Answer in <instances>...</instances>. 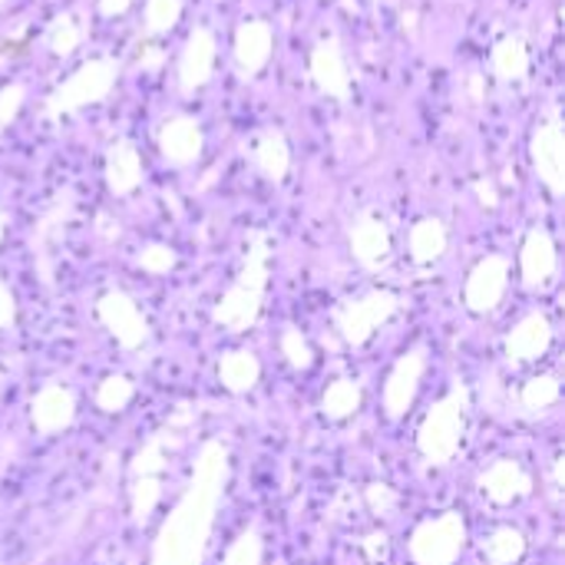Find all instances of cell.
Wrapping results in <instances>:
<instances>
[{
    "label": "cell",
    "instance_id": "cell-1",
    "mask_svg": "<svg viewBox=\"0 0 565 565\" xmlns=\"http://www.w3.org/2000/svg\"><path fill=\"white\" fill-rule=\"evenodd\" d=\"M225 477H228V450L218 440H212L202 447L182 500L162 523L149 565H202L215 526V510L222 503Z\"/></svg>",
    "mask_w": 565,
    "mask_h": 565
},
{
    "label": "cell",
    "instance_id": "cell-2",
    "mask_svg": "<svg viewBox=\"0 0 565 565\" xmlns=\"http://www.w3.org/2000/svg\"><path fill=\"white\" fill-rule=\"evenodd\" d=\"M268 258H271L268 232H262V228L248 232V252H245L242 271H238L232 288L222 295V301L212 311L215 324L242 334V331H248L258 321L262 301H265V288H268Z\"/></svg>",
    "mask_w": 565,
    "mask_h": 565
},
{
    "label": "cell",
    "instance_id": "cell-3",
    "mask_svg": "<svg viewBox=\"0 0 565 565\" xmlns=\"http://www.w3.org/2000/svg\"><path fill=\"white\" fill-rule=\"evenodd\" d=\"M116 76H119V63L109 56H93L86 63H79L43 103V116L50 122H60L66 116H76L79 109L103 103L113 89H116Z\"/></svg>",
    "mask_w": 565,
    "mask_h": 565
},
{
    "label": "cell",
    "instance_id": "cell-4",
    "mask_svg": "<svg viewBox=\"0 0 565 565\" xmlns=\"http://www.w3.org/2000/svg\"><path fill=\"white\" fill-rule=\"evenodd\" d=\"M467 411H470V394L463 384H457L444 401L430 407V414L417 430V450L427 463L444 467L457 457L467 430Z\"/></svg>",
    "mask_w": 565,
    "mask_h": 565
},
{
    "label": "cell",
    "instance_id": "cell-5",
    "mask_svg": "<svg viewBox=\"0 0 565 565\" xmlns=\"http://www.w3.org/2000/svg\"><path fill=\"white\" fill-rule=\"evenodd\" d=\"M530 152H533V169L540 175V182L550 189L553 199L565 195V126L559 106H550L546 116L536 122L533 139H530Z\"/></svg>",
    "mask_w": 565,
    "mask_h": 565
},
{
    "label": "cell",
    "instance_id": "cell-6",
    "mask_svg": "<svg viewBox=\"0 0 565 565\" xmlns=\"http://www.w3.org/2000/svg\"><path fill=\"white\" fill-rule=\"evenodd\" d=\"M467 543V523L457 513L427 520L411 536V559L417 565H454Z\"/></svg>",
    "mask_w": 565,
    "mask_h": 565
},
{
    "label": "cell",
    "instance_id": "cell-7",
    "mask_svg": "<svg viewBox=\"0 0 565 565\" xmlns=\"http://www.w3.org/2000/svg\"><path fill=\"white\" fill-rule=\"evenodd\" d=\"M397 308H401V298H397L394 291H371V295H364V298L344 301V305L334 311V324H338V331H341V338H344L348 344L361 348V344L371 341V334H374L381 324H387V321L397 315Z\"/></svg>",
    "mask_w": 565,
    "mask_h": 565
},
{
    "label": "cell",
    "instance_id": "cell-8",
    "mask_svg": "<svg viewBox=\"0 0 565 565\" xmlns=\"http://www.w3.org/2000/svg\"><path fill=\"white\" fill-rule=\"evenodd\" d=\"M96 318L103 321V328L116 338L122 351H136L149 341V321L126 291H106L96 301Z\"/></svg>",
    "mask_w": 565,
    "mask_h": 565
},
{
    "label": "cell",
    "instance_id": "cell-9",
    "mask_svg": "<svg viewBox=\"0 0 565 565\" xmlns=\"http://www.w3.org/2000/svg\"><path fill=\"white\" fill-rule=\"evenodd\" d=\"M308 73L311 83L318 86L321 96L338 99V103H351V73H348V60H344V46L334 33L321 36L308 56Z\"/></svg>",
    "mask_w": 565,
    "mask_h": 565
},
{
    "label": "cell",
    "instance_id": "cell-10",
    "mask_svg": "<svg viewBox=\"0 0 565 565\" xmlns=\"http://www.w3.org/2000/svg\"><path fill=\"white\" fill-rule=\"evenodd\" d=\"M507 285H510V262L503 255H487L473 265L467 288H463V301L470 311L487 315L503 301Z\"/></svg>",
    "mask_w": 565,
    "mask_h": 565
},
{
    "label": "cell",
    "instance_id": "cell-11",
    "mask_svg": "<svg viewBox=\"0 0 565 565\" xmlns=\"http://www.w3.org/2000/svg\"><path fill=\"white\" fill-rule=\"evenodd\" d=\"M205 149V132L195 116H172L159 129V156L172 169L195 166Z\"/></svg>",
    "mask_w": 565,
    "mask_h": 565
},
{
    "label": "cell",
    "instance_id": "cell-12",
    "mask_svg": "<svg viewBox=\"0 0 565 565\" xmlns=\"http://www.w3.org/2000/svg\"><path fill=\"white\" fill-rule=\"evenodd\" d=\"M215 33L209 26H195L189 36H185V46H182V56H179V89L185 96L199 93L209 79H212V70H215Z\"/></svg>",
    "mask_w": 565,
    "mask_h": 565
},
{
    "label": "cell",
    "instance_id": "cell-13",
    "mask_svg": "<svg viewBox=\"0 0 565 565\" xmlns=\"http://www.w3.org/2000/svg\"><path fill=\"white\" fill-rule=\"evenodd\" d=\"M348 245L351 255L367 268V271H381L391 262V228L384 218H377L374 212H364L354 218L351 232H348Z\"/></svg>",
    "mask_w": 565,
    "mask_h": 565
},
{
    "label": "cell",
    "instance_id": "cell-14",
    "mask_svg": "<svg viewBox=\"0 0 565 565\" xmlns=\"http://www.w3.org/2000/svg\"><path fill=\"white\" fill-rule=\"evenodd\" d=\"M424 367H427V358H424L420 348L411 351V354H404V358L394 364V371H391V377H387V384H384V411H387L391 420H401V417L414 407L417 391H420Z\"/></svg>",
    "mask_w": 565,
    "mask_h": 565
},
{
    "label": "cell",
    "instance_id": "cell-15",
    "mask_svg": "<svg viewBox=\"0 0 565 565\" xmlns=\"http://www.w3.org/2000/svg\"><path fill=\"white\" fill-rule=\"evenodd\" d=\"M271 50H275V33H271V26L265 20H245L235 30L232 53H235V63H238V70H242L245 79L258 76L268 66Z\"/></svg>",
    "mask_w": 565,
    "mask_h": 565
},
{
    "label": "cell",
    "instance_id": "cell-16",
    "mask_svg": "<svg viewBox=\"0 0 565 565\" xmlns=\"http://www.w3.org/2000/svg\"><path fill=\"white\" fill-rule=\"evenodd\" d=\"M556 242L546 228H533L523 242V252H520V271H523V285L530 291L536 288H546L556 275Z\"/></svg>",
    "mask_w": 565,
    "mask_h": 565
},
{
    "label": "cell",
    "instance_id": "cell-17",
    "mask_svg": "<svg viewBox=\"0 0 565 565\" xmlns=\"http://www.w3.org/2000/svg\"><path fill=\"white\" fill-rule=\"evenodd\" d=\"M73 417H76V401H73V394H70L66 387H60V384L43 387V391L33 397V404H30V420H33V427H36L40 434H46V437L63 434V430L73 424Z\"/></svg>",
    "mask_w": 565,
    "mask_h": 565
},
{
    "label": "cell",
    "instance_id": "cell-18",
    "mask_svg": "<svg viewBox=\"0 0 565 565\" xmlns=\"http://www.w3.org/2000/svg\"><path fill=\"white\" fill-rule=\"evenodd\" d=\"M553 344V324L546 315L533 311L526 315L507 338V354L513 364H526V361H540Z\"/></svg>",
    "mask_w": 565,
    "mask_h": 565
},
{
    "label": "cell",
    "instance_id": "cell-19",
    "mask_svg": "<svg viewBox=\"0 0 565 565\" xmlns=\"http://www.w3.org/2000/svg\"><path fill=\"white\" fill-rule=\"evenodd\" d=\"M480 490L487 493L490 503L510 507V503L523 500V497L533 490V477H530L516 460H497V463L480 477Z\"/></svg>",
    "mask_w": 565,
    "mask_h": 565
},
{
    "label": "cell",
    "instance_id": "cell-20",
    "mask_svg": "<svg viewBox=\"0 0 565 565\" xmlns=\"http://www.w3.org/2000/svg\"><path fill=\"white\" fill-rule=\"evenodd\" d=\"M106 185L116 199H126L142 185V159L129 139H116L106 149Z\"/></svg>",
    "mask_w": 565,
    "mask_h": 565
},
{
    "label": "cell",
    "instance_id": "cell-21",
    "mask_svg": "<svg viewBox=\"0 0 565 565\" xmlns=\"http://www.w3.org/2000/svg\"><path fill=\"white\" fill-rule=\"evenodd\" d=\"M252 162L255 169L268 179V182H285L291 172V146L288 136L281 129H262L252 149Z\"/></svg>",
    "mask_w": 565,
    "mask_h": 565
},
{
    "label": "cell",
    "instance_id": "cell-22",
    "mask_svg": "<svg viewBox=\"0 0 565 565\" xmlns=\"http://www.w3.org/2000/svg\"><path fill=\"white\" fill-rule=\"evenodd\" d=\"M73 215V192H60L56 202L43 212V218L33 228V255L40 262V268L46 265V255L53 252V245L63 238V228Z\"/></svg>",
    "mask_w": 565,
    "mask_h": 565
},
{
    "label": "cell",
    "instance_id": "cell-23",
    "mask_svg": "<svg viewBox=\"0 0 565 565\" xmlns=\"http://www.w3.org/2000/svg\"><path fill=\"white\" fill-rule=\"evenodd\" d=\"M490 66H493V73H497L500 83H523L530 76V50H526V40L520 33L500 36L497 46H493Z\"/></svg>",
    "mask_w": 565,
    "mask_h": 565
},
{
    "label": "cell",
    "instance_id": "cell-24",
    "mask_svg": "<svg viewBox=\"0 0 565 565\" xmlns=\"http://www.w3.org/2000/svg\"><path fill=\"white\" fill-rule=\"evenodd\" d=\"M262 377V364L252 351H228L218 361V381L232 394H248Z\"/></svg>",
    "mask_w": 565,
    "mask_h": 565
},
{
    "label": "cell",
    "instance_id": "cell-25",
    "mask_svg": "<svg viewBox=\"0 0 565 565\" xmlns=\"http://www.w3.org/2000/svg\"><path fill=\"white\" fill-rule=\"evenodd\" d=\"M411 258L417 265H434L444 252H447V225L440 218H420L411 228Z\"/></svg>",
    "mask_w": 565,
    "mask_h": 565
},
{
    "label": "cell",
    "instance_id": "cell-26",
    "mask_svg": "<svg viewBox=\"0 0 565 565\" xmlns=\"http://www.w3.org/2000/svg\"><path fill=\"white\" fill-rule=\"evenodd\" d=\"M361 397H364V394H361V384L341 377V381L328 384V391H324V397H321V411H324V417H331V420H348L351 414H358Z\"/></svg>",
    "mask_w": 565,
    "mask_h": 565
},
{
    "label": "cell",
    "instance_id": "cell-27",
    "mask_svg": "<svg viewBox=\"0 0 565 565\" xmlns=\"http://www.w3.org/2000/svg\"><path fill=\"white\" fill-rule=\"evenodd\" d=\"M523 553H526V540H523V533H516V530H497L487 543H483V556H487V563L490 565H516L523 559Z\"/></svg>",
    "mask_w": 565,
    "mask_h": 565
},
{
    "label": "cell",
    "instance_id": "cell-28",
    "mask_svg": "<svg viewBox=\"0 0 565 565\" xmlns=\"http://www.w3.org/2000/svg\"><path fill=\"white\" fill-rule=\"evenodd\" d=\"M166 444H172V430H162L159 437H152V440L136 454L129 473H132V477H162V473H166V460H169Z\"/></svg>",
    "mask_w": 565,
    "mask_h": 565
},
{
    "label": "cell",
    "instance_id": "cell-29",
    "mask_svg": "<svg viewBox=\"0 0 565 565\" xmlns=\"http://www.w3.org/2000/svg\"><path fill=\"white\" fill-rule=\"evenodd\" d=\"M162 500V477H132L129 487V503H132V520L146 523Z\"/></svg>",
    "mask_w": 565,
    "mask_h": 565
},
{
    "label": "cell",
    "instance_id": "cell-30",
    "mask_svg": "<svg viewBox=\"0 0 565 565\" xmlns=\"http://www.w3.org/2000/svg\"><path fill=\"white\" fill-rule=\"evenodd\" d=\"M79 43H83L79 23H76L70 13H60V17L50 23V30H46V46H50V53H53V56H70Z\"/></svg>",
    "mask_w": 565,
    "mask_h": 565
},
{
    "label": "cell",
    "instance_id": "cell-31",
    "mask_svg": "<svg viewBox=\"0 0 565 565\" xmlns=\"http://www.w3.org/2000/svg\"><path fill=\"white\" fill-rule=\"evenodd\" d=\"M520 401H523V407H526L530 414H543V411H550V407L559 401V381H556L553 374H540V377H533V381L523 387Z\"/></svg>",
    "mask_w": 565,
    "mask_h": 565
},
{
    "label": "cell",
    "instance_id": "cell-32",
    "mask_svg": "<svg viewBox=\"0 0 565 565\" xmlns=\"http://www.w3.org/2000/svg\"><path fill=\"white\" fill-rule=\"evenodd\" d=\"M132 394H136L132 381H126V377L113 374V377H106V381L96 387V407H99V411H106V414H119V411H126V407H129Z\"/></svg>",
    "mask_w": 565,
    "mask_h": 565
},
{
    "label": "cell",
    "instance_id": "cell-33",
    "mask_svg": "<svg viewBox=\"0 0 565 565\" xmlns=\"http://www.w3.org/2000/svg\"><path fill=\"white\" fill-rule=\"evenodd\" d=\"M182 17V0H146V30L169 33Z\"/></svg>",
    "mask_w": 565,
    "mask_h": 565
},
{
    "label": "cell",
    "instance_id": "cell-34",
    "mask_svg": "<svg viewBox=\"0 0 565 565\" xmlns=\"http://www.w3.org/2000/svg\"><path fill=\"white\" fill-rule=\"evenodd\" d=\"M265 556V543L255 530H245L225 553V563L222 565H262Z\"/></svg>",
    "mask_w": 565,
    "mask_h": 565
},
{
    "label": "cell",
    "instance_id": "cell-35",
    "mask_svg": "<svg viewBox=\"0 0 565 565\" xmlns=\"http://www.w3.org/2000/svg\"><path fill=\"white\" fill-rule=\"evenodd\" d=\"M281 354L288 358V364L295 371H308L315 364V351H311L308 338L298 328H285V334H281Z\"/></svg>",
    "mask_w": 565,
    "mask_h": 565
},
{
    "label": "cell",
    "instance_id": "cell-36",
    "mask_svg": "<svg viewBox=\"0 0 565 565\" xmlns=\"http://www.w3.org/2000/svg\"><path fill=\"white\" fill-rule=\"evenodd\" d=\"M175 262H179V255H175L169 245H162V242H152V245H146V248L136 255V265H139L142 271H149V275H169V271L175 268Z\"/></svg>",
    "mask_w": 565,
    "mask_h": 565
},
{
    "label": "cell",
    "instance_id": "cell-37",
    "mask_svg": "<svg viewBox=\"0 0 565 565\" xmlns=\"http://www.w3.org/2000/svg\"><path fill=\"white\" fill-rule=\"evenodd\" d=\"M23 99H26V86L23 83H7L0 89V136L13 126V119L20 116L23 109Z\"/></svg>",
    "mask_w": 565,
    "mask_h": 565
},
{
    "label": "cell",
    "instance_id": "cell-38",
    "mask_svg": "<svg viewBox=\"0 0 565 565\" xmlns=\"http://www.w3.org/2000/svg\"><path fill=\"white\" fill-rule=\"evenodd\" d=\"M364 500H367V507L377 513V516H387V513H394L397 510V493L387 487V483H371L367 487V493H364Z\"/></svg>",
    "mask_w": 565,
    "mask_h": 565
},
{
    "label": "cell",
    "instance_id": "cell-39",
    "mask_svg": "<svg viewBox=\"0 0 565 565\" xmlns=\"http://www.w3.org/2000/svg\"><path fill=\"white\" fill-rule=\"evenodd\" d=\"M13 321H17V301H13L10 288L0 281V331H3V328H10Z\"/></svg>",
    "mask_w": 565,
    "mask_h": 565
},
{
    "label": "cell",
    "instance_id": "cell-40",
    "mask_svg": "<svg viewBox=\"0 0 565 565\" xmlns=\"http://www.w3.org/2000/svg\"><path fill=\"white\" fill-rule=\"evenodd\" d=\"M473 189H477V199H480L487 209H497V205H500V192H497V182H493V179H480Z\"/></svg>",
    "mask_w": 565,
    "mask_h": 565
},
{
    "label": "cell",
    "instance_id": "cell-41",
    "mask_svg": "<svg viewBox=\"0 0 565 565\" xmlns=\"http://www.w3.org/2000/svg\"><path fill=\"white\" fill-rule=\"evenodd\" d=\"M364 553H367L371 559H384V556H387V536H384V533H371V536L364 540Z\"/></svg>",
    "mask_w": 565,
    "mask_h": 565
},
{
    "label": "cell",
    "instance_id": "cell-42",
    "mask_svg": "<svg viewBox=\"0 0 565 565\" xmlns=\"http://www.w3.org/2000/svg\"><path fill=\"white\" fill-rule=\"evenodd\" d=\"M129 7H132V0H99V3H96L99 17H109V20H113V17H122Z\"/></svg>",
    "mask_w": 565,
    "mask_h": 565
},
{
    "label": "cell",
    "instance_id": "cell-43",
    "mask_svg": "<svg viewBox=\"0 0 565 565\" xmlns=\"http://www.w3.org/2000/svg\"><path fill=\"white\" fill-rule=\"evenodd\" d=\"M470 93H473V103H480V99H483V79H480L477 73L470 76Z\"/></svg>",
    "mask_w": 565,
    "mask_h": 565
},
{
    "label": "cell",
    "instance_id": "cell-44",
    "mask_svg": "<svg viewBox=\"0 0 565 565\" xmlns=\"http://www.w3.org/2000/svg\"><path fill=\"white\" fill-rule=\"evenodd\" d=\"M401 23H404V30H414L417 26V10H404Z\"/></svg>",
    "mask_w": 565,
    "mask_h": 565
},
{
    "label": "cell",
    "instance_id": "cell-45",
    "mask_svg": "<svg viewBox=\"0 0 565 565\" xmlns=\"http://www.w3.org/2000/svg\"><path fill=\"white\" fill-rule=\"evenodd\" d=\"M3 228H7V215L0 212V242H3Z\"/></svg>",
    "mask_w": 565,
    "mask_h": 565
},
{
    "label": "cell",
    "instance_id": "cell-46",
    "mask_svg": "<svg viewBox=\"0 0 565 565\" xmlns=\"http://www.w3.org/2000/svg\"><path fill=\"white\" fill-rule=\"evenodd\" d=\"M3 3H7V0H0V7H3Z\"/></svg>",
    "mask_w": 565,
    "mask_h": 565
}]
</instances>
